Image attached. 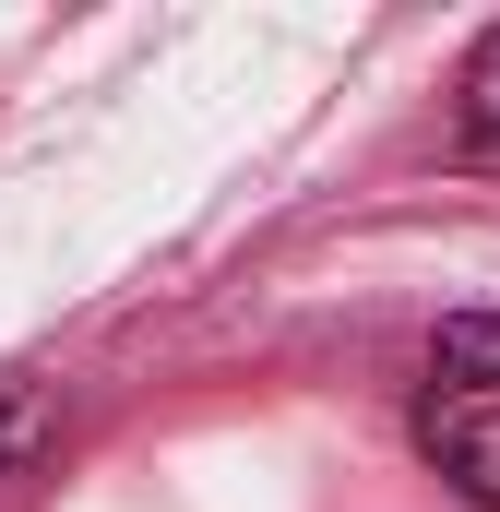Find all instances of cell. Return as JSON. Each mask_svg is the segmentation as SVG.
I'll return each mask as SVG.
<instances>
[{"mask_svg":"<svg viewBox=\"0 0 500 512\" xmlns=\"http://www.w3.org/2000/svg\"><path fill=\"white\" fill-rule=\"evenodd\" d=\"M465 143L500 155V24L477 36V60H465Z\"/></svg>","mask_w":500,"mask_h":512,"instance_id":"7a4b0ae2","label":"cell"},{"mask_svg":"<svg viewBox=\"0 0 500 512\" xmlns=\"http://www.w3.org/2000/svg\"><path fill=\"white\" fill-rule=\"evenodd\" d=\"M417 441L477 512H500V322H441L429 393H417Z\"/></svg>","mask_w":500,"mask_h":512,"instance_id":"6da1fadb","label":"cell"}]
</instances>
